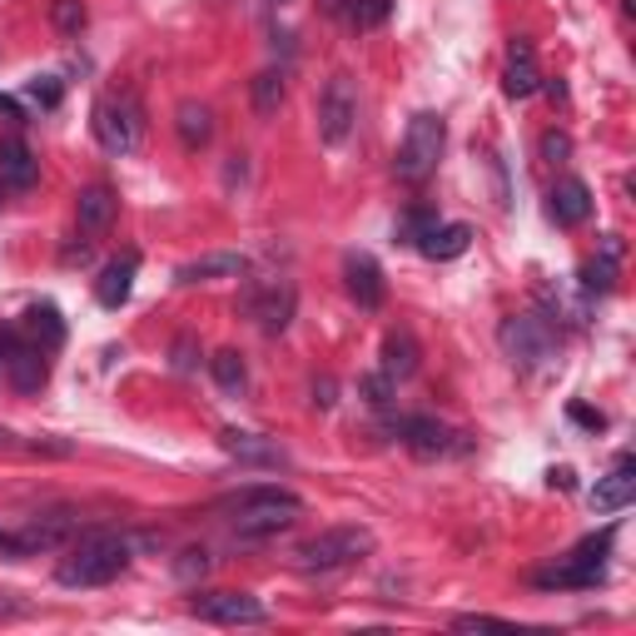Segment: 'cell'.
<instances>
[{"label": "cell", "instance_id": "obj_1", "mask_svg": "<svg viewBox=\"0 0 636 636\" xmlns=\"http://www.w3.org/2000/svg\"><path fill=\"white\" fill-rule=\"evenodd\" d=\"M219 507L234 512L229 528H234L239 542H264V537H279V532H289L293 522H299L303 497L289 493V487H279V483H254V487H239V493L224 497Z\"/></svg>", "mask_w": 636, "mask_h": 636}, {"label": "cell", "instance_id": "obj_2", "mask_svg": "<svg viewBox=\"0 0 636 636\" xmlns=\"http://www.w3.org/2000/svg\"><path fill=\"white\" fill-rule=\"evenodd\" d=\"M130 567V542L119 532H80L66 547L55 582L60 587H109L119 571Z\"/></svg>", "mask_w": 636, "mask_h": 636}, {"label": "cell", "instance_id": "obj_3", "mask_svg": "<svg viewBox=\"0 0 636 636\" xmlns=\"http://www.w3.org/2000/svg\"><path fill=\"white\" fill-rule=\"evenodd\" d=\"M442 144H448V125L442 115L423 109V115L408 119V130H403V144H398V160H393V174L403 184H423L442 160Z\"/></svg>", "mask_w": 636, "mask_h": 636}, {"label": "cell", "instance_id": "obj_4", "mask_svg": "<svg viewBox=\"0 0 636 636\" xmlns=\"http://www.w3.org/2000/svg\"><path fill=\"white\" fill-rule=\"evenodd\" d=\"M373 547H378V537L368 528H328V532H319V537L303 542L293 557H299L303 571H338V567L363 562Z\"/></svg>", "mask_w": 636, "mask_h": 636}, {"label": "cell", "instance_id": "obj_5", "mask_svg": "<svg viewBox=\"0 0 636 636\" xmlns=\"http://www.w3.org/2000/svg\"><path fill=\"white\" fill-rule=\"evenodd\" d=\"M100 150L105 154H130L140 150V135H144V115H140V100L135 95H105L95 100V119H90Z\"/></svg>", "mask_w": 636, "mask_h": 636}, {"label": "cell", "instance_id": "obj_6", "mask_svg": "<svg viewBox=\"0 0 636 636\" xmlns=\"http://www.w3.org/2000/svg\"><path fill=\"white\" fill-rule=\"evenodd\" d=\"M497 344H502V354L518 368H537L552 358L557 334H552V324L537 319V313H512V319H502V328H497Z\"/></svg>", "mask_w": 636, "mask_h": 636}, {"label": "cell", "instance_id": "obj_7", "mask_svg": "<svg viewBox=\"0 0 636 636\" xmlns=\"http://www.w3.org/2000/svg\"><path fill=\"white\" fill-rule=\"evenodd\" d=\"M606 547H612V532L577 542V552H571V557H562L557 567L542 571L537 587H597L606 577Z\"/></svg>", "mask_w": 636, "mask_h": 636}, {"label": "cell", "instance_id": "obj_8", "mask_svg": "<svg viewBox=\"0 0 636 636\" xmlns=\"http://www.w3.org/2000/svg\"><path fill=\"white\" fill-rule=\"evenodd\" d=\"M189 612L215 626H264L269 622V606L248 592H195L189 597Z\"/></svg>", "mask_w": 636, "mask_h": 636}, {"label": "cell", "instance_id": "obj_9", "mask_svg": "<svg viewBox=\"0 0 636 636\" xmlns=\"http://www.w3.org/2000/svg\"><path fill=\"white\" fill-rule=\"evenodd\" d=\"M354 119H358V95H354V80L334 76L319 95V140L324 144H344L354 135Z\"/></svg>", "mask_w": 636, "mask_h": 636}, {"label": "cell", "instance_id": "obj_10", "mask_svg": "<svg viewBox=\"0 0 636 636\" xmlns=\"http://www.w3.org/2000/svg\"><path fill=\"white\" fill-rule=\"evenodd\" d=\"M5 378H11L15 393H41L45 378H50V363H45V348L25 344L21 334H5Z\"/></svg>", "mask_w": 636, "mask_h": 636}, {"label": "cell", "instance_id": "obj_11", "mask_svg": "<svg viewBox=\"0 0 636 636\" xmlns=\"http://www.w3.org/2000/svg\"><path fill=\"white\" fill-rule=\"evenodd\" d=\"M393 432L403 438V448H408L413 458H442V453H453L458 448V432L448 428V423L428 418V413H418V418H398L393 423Z\"/></svg>", "mask_w": 636, "mask_h": 636}, {"label": "cell", "instance_id": "obj_12", "mask_svg": "<svg viewBox=\"0 0 636 636\" xmlns=\"http://www.w3.org/2000/svg\"><path fill=\"white\" fill-rule=\"evenodd\" d=\"M344 289H348V299L368 313L383 309V299H389V284H383V269H378L373 254H348L344 259Z\"/></svg>", "mask_w": 636, "mask_h": 636}, {"label": "cell", "instance_id": "obj_13", "mask_svg": "<svg viewBox=\"0 0 636 636\" xmlns=\"http://www.w3.org/2000/svg\"><path fill=\"white\" fill-rule=\"evenodd\" d=\"M35 180H41V160L31 154V144L21 135H5L0 140V189L25 195V189H35Z\"/></svg>", "mask_w": 636, "mask_h": 636}, {"label": "cell", "instance_id": "obj_14", "mask_svg": "<svg viewBox=\"0 0 636 636\" xmlns=\"http://www.w3.org/2000/svg\"><path fill=\"white\" fill-rule=\"evenodd\" d=\"M547 215L557 219L562 229H577V224H587L592 219V189H587L582 180H557L552 184V195H547Z\"/></svg>", "mask_w": 636, "mask_h": 636}, {"label": "cell", "instance_id": "obj_15", "mask_svg": "<svg viewBox=\"0 0 636 636\" xmlns=\"http://www.w3.org/2000/svg\"><path fill=\"white\" fill-rule=\"evenodd\" d=\"M636 497V458L632 453H622L616 458V467L606 477H597V487H592V507L597 512H622L626 502Z\"/></svg>", "mask_w": 636, "mask_h": 636}, {"label": "cell", "instance_id": "obj_16", "mask_svg": "<svg viewBox=\"0 0 636 636\" xmlns=\"http://www.w3.org/2000/svg\"><path fill=\"white\" fill-rule=\"evenodd\" d=\"M219 442H224V453L239 458V463H254V467H284V463H289V453H284L279 442L259 438V432L229 428V432H219Z\"/></svg>", "mask_w": 636, "mask_h": 636}, {"label": "cell", "instance_id": "obj_17", "mask_svg": "<svg viewBox=\"0 0 636 636\" xmlns=\"http://www.w3.org/2000/svg\"><path fill=\"white\" fill-rule=\"evenodd\" d=\"M502 90L512 100H528L532 90H542V70H537V55H532V45L522 41H512V50H507V76H502Z\"/></svg>", "mask_w": 636, "mask_h": 636}, {"label": "cell", "instance_id": "obj_18", "mask_svg": "<svg viewBox=\"0 0 636 636\" xmlns=\"http://www.w3.org/2000/svg\"><path fill=\"white\" fill-rule=\"evenodd\" d=\"M115 209H119V199L109 184H85L76 199V224L85 229V234H100V229L115 224Z\"/></svg>", "mask_w": 636, "mask_h": 636}, {"label": "cell", "instance_id": "obj_19", "mask_svg": "<svg viewBox=\"0 0 636 636\" xmlns=\"http://www.w3.org/2000/svg\"><path fill=\"white\" fill-rule=\"evenodd\" d=\"M248 313L259 319L264 334H284L293 319V284H274L269 293H248Z\"/></svg>", "mask_w": 636, "mask_h": 636}, {"label": "cell", "instance_id": "obj_20", "mask_svg": "<svg viewBox=\"0 0 636 636\" xmlns=\"http://www.w3.org/2000/svg\"><path fill=\"white\" fill-rule=\"evenodd\" d=\"M467 244H473V229L467 224H432L413 248L432 264H448V259H458V254H467Z\"/></svg>", "mask_w": 636, "mask_h": 636}, {"label": "cell", "instance_id": "obj_21", "mask_svg": "<svg viewBox=\"0 0 636 636\" xmlns=\"http://www.w3.org/2000/svg\"><path fill=\"white\" fill-rule=\"evenodd\" d=\"M135 269H140V254H125V259L105 264L100 279H95V299L105 303V309H119V303L130 299V289H135Z\"/></svg>", "mask_w": 636, "mask_h": 636}, {"label": "cell", "instance_id": "obj_22", "mask_svg": "<svg viewBox=\"0 0 636 636\" xmlns=\"http://www.w3.org/2000/svg\"><path fill=\"white\" fill-rule=\"evenodd\" d=\"M418 338L408 334V328H389V338H383V368L378 373H389L393 383H403V378L418 373Z\"/></svg>", "mask_w": 636, "mask_h": 636}, {"label": "cell", "instance_id": "obj_23", "mask_svg": "<svg viewBox=\"0 0 636 636\" xmlns=\"http://www.w3.org/2000/svg\"><path fill=\"white\" fill-rule=\"evenodd\" d=\"M616 264H622V239L602 234V254L582 264V289L587 293H612L616 289Z\"/></svg>", "mask_w": 636, "mask_h": 636}, {"label": "cell", "instance_id": "obj_24", "mask_svg": "<svg viewBox=\"0 0 636 636\" xmlns=\"http://www.w3.org/2000/svg\"><path fill=\"white\" fill-rule=\"evenodd\" d=\"M174 130H180L184 150H205V144L215 140V115H209V105H199V100H184V105L174 109Z\"/></svg>", "mask_w": 636, "mask_h": 636}, {"label": "cell", "instance_id": "obj_25", "mask_svg": "<svg viewBox=\"0 0 636 636\" xmlns=\"http://www.w3.org/2000/svg\"><path fill=\"white\" fill-rule=\"evenodd\" d=\"M25 334H31L35 348L55 354V348L66 344V319H60L55 303H31V309H25Z\"/></svg>", "mask_w": 636, "mask_h": 636}, {"label": "cell", "instance_id": "obj_26", "mask_svg": "<svg viewBox=\"0 0 636 636\" xmlns=\"http://www.w3.org/2000/svg\"><path fill=\"white\" fill-rule=\"evenodd\" d=\"M244 269H248L244 254H205V259L180 264V274H174V279H180V284H199V279H239Z\"/></svg>", "mask_w": 636, "mask_h": 636}, {"label": "cell", "instance_id": "obj_27", "mask_svg": "<svg viewBox=\"0 0 636 636\" xmlns=\"http://www.w3.org/2000/svg\"><path fill=\"white\" fill-rule=\"evenodd\" d=\"M248 95H254V115H259V119L279 115V105H284V70H264V76H254Z\"/></svg>", "mask_w": 636, "mask_h": 636}, {"label": "cell", "instance_id": "obj_28", "mask_svg": "<svg viewBox=\"0 0 636 636\" xmlns=\"http://www.w3.org/2000/svg\"><path fill=\"white\" fill-rule=\"evenodd\" d=\"M209 373H215V383H219L224 393H234V398L248 389V368H244V358H239L234 348H224V354L209 358Z\"/></svg>", "mask_w": 636, "mask_h": 636}, {"label": "cell", "instance_id": "obj_29", "mask_svg": "<svg viewBox=\"0 0 636 636\" xmlns=\"http://www.w3.org/2000/svg\"><path fill=\"white\" fill-rule=\"evenodd\" d=\"M50 25H55L60 35H66V41H76V35L90 25L85 0H50Z\"/></svg>", "mask_w": 636, "mask_h": 636}, {"label": "cell", "instance_id": "obj_30", "mask_svg": "<svg viewBox=\"0 0 636 636\" xmlns=\"http://www.w3.org/2000/svg\"><path fill=\"white\" fill-rule=\"evenodd\" d=\"M344 15L354 31H378V25L393 15V0H348Z\"/></svg>", "mask_w": 636, "mask_h": 636}, {"label": "cell", "instance_id": "obj_31", "mask_svg": "<svg viewBox=\"0 0 636 636\" xmlns=\"http://www.w3.org/2000/svg\"><path fill=\"white\" fill-rule=\"evenodd\" d=\"M432 224H438V215H432V209H408V215L398 219V239H403V244H418Z\"/></svg>", "mask_w": 636, "mask_h": 636}, {"label": "cell", "instance_id": "obj_32", "mask_svg": "<svg viewBox=\"0 0 636 636\" xmlns=\"http://www.w3.org/2000/svg\"><path fill=\"white\" fill-rule=\"evenodd\" d=\"M25 95H31L41 109H55L60 100H66V90H60V80H55V76H35L31 85H25Z\"/></svg>", "mask_w": 636, "mask_h": 636}, {"label": "cell", "instance_id": "obj_33", "mask_svg": "<svg viewBox=\"0 0 636 636\" xmlns=\"http://www.w3.org/2000/svg\"><path fill=\"white\" fill-rule=\"evenodd\" d=\"M358 389H363V398L373 403V408H389V403H393V378L389 373H368Z\"/></svg>", "mask_w": 636, "mask_h": 636}, {"label": "cell", "instance_id": "obj_34", "mask_svg": "<svg viewBox=\"0 0 636 636\" xmlns=\"http://www.w3.org/2000/svg\"><path fill=\"white\" fill-rule=\"evenodd\" d=\"M458 632H512V622L502 616H483V612H467V616H453Z\"/></svg>", "mask_w": 636, "mask_h": 636}, {"label": "cell", "instance_id": "obj_35", "mask_svg": "<svg viewBox=\"0 0 636 636\" xmlns=\"http://www.w3.org/2000/svg\"><path fill=\"white\" fill-rule=\"evenodd\" d=\"M195 363H199L195 338H189V334H184V338H174V373H195Z\"/></svg>", "mask_w": 636, "mask_h": 636}, {"label": "cell", "instance_id": "obj_36", "mask_svg": "<svg viewBox=\"0 0 636 636\" xmlns=\"http://www.w3.org/2000/svg\"><path fill=\"white\" fill-rule=\"evenodd\" d=\"M567 154H571V140H567V135H562V130H547V135H542V160L562 164V160H567Z\"/></svg>", "mask_w": 636, "mask_h": 636}, {"label": "cell", "instance_id": "obj_37", "mask_svg": "<svg viewBox=\"0 0 636 636\" xmlns=\"http://www.w3.org/2000/svg\"><path fill=\"white\" fill-rule=\"evenodd\" d=\"M174 571H180V577H195V571L205 577V571H209V552H184V557L174 562Z\"/></svg>", "mask_w": 636, "mask_h": 636}, {"label": "cell", "instance_id": "obj_38", "mask_svg": "<svg viewBox=\"0 0 636 636\" xmlns=\"http://www.w3.org/2000/svg\"><path fill=\"white\" fill-rule=\"evenodd\" d=\"M0 552H5V557H15V562L31 557V552H25V542H21V532H5V528H0Z\"/></svg>", "mask_w": 636, "mask_h": 636}, {"label": "cell", "instance_id": "obj_39", "mask_svg": "<svg viewBox=\"0 0 636 636\" xmlns=\"http://www.w3.org/2000/svg\"><path fill=\"white\" fill-rule=\"evenodd\" d=\"M313 403H319V408L334 403V378H319V383H313Z\"/></svg>", "mask_w": 636, "mask_h": 636}, {"label": "cell", "instance_id": "obj_40", "mask_svg": "<svg viewBox=\"0 0 636 636\" xmlns=\"http://www.w3.org/2000/svg\"><path fill=\"white\" fill-rule=\"evenodd\" d=\"M571 418L587 423V428H606V418H602V413H592V408H571Z\"/></svg>", "mask_w": 636, "mask_h": 636}, {"label": "cell", "instance_id": "obj_41", "mask_svg": "<svg viewBox=\"0 0 636 636\" xmlns=\"http://www.w3.org/2000/svg\"><path fill=\"white\" fill-rule=\"evenodd\" d=\"M0 616H21V602L15 597H0Z\"/></svg>", "mask_w": 636, "mask_h": 636}, {"label": "cell", "instance_id": "obj_42", "mask_svg": "<svg viewBox=\"0 0 636 636\" xmlns=\"http://www.w3.org/2000/svg\"><path fill=\"white\" fill-rule=\"evenodd\" d=\"M0 109H5V115H11V119H25V115H21V105H15L11 95H0Z\"/></svg>", "mask_w": 636, "mask_h": 636}, {"label": "cell", "instance_id": "obj_43", "mask_svg": "<svg viewBox=\"0 0 636 636\" xmlns=\"http://www.w3.org/2000/svg\"><path fill=\"white\" fill-rule=\"evenodd\" d=\"M542 90H547L552 100H567V85H562V80H547V85H542Z\"/></svg>", "mask_w": 636, "mask_h": 636}, {"label": "cell", "instance_id": "obj_44", "mask_svg": "<svg viewBox=\"0 0 636 636\" xmlns=\"http://www.w3.org/2000/svg\"><path fill=\"white\" fill-rule=\"evenodd\" d=\"M5 334H11V328H0V363H5Z\"/></svg>", "mask_w": 636, "mask_h": 636}, {"label": "cell", "instance_id": "obj_45", "mask_svg": "<svg viewBox=\"0 0 636 636\" xmlns=\"http://www.w3.org/2000/svg\"><path fill=\"white\" fill-rule=\"evenodd\" d=\"M5 442H11V428H0V448H5Z\"/></svg>", "mask_w": 636, "mask_h": 636}]
</instances>
